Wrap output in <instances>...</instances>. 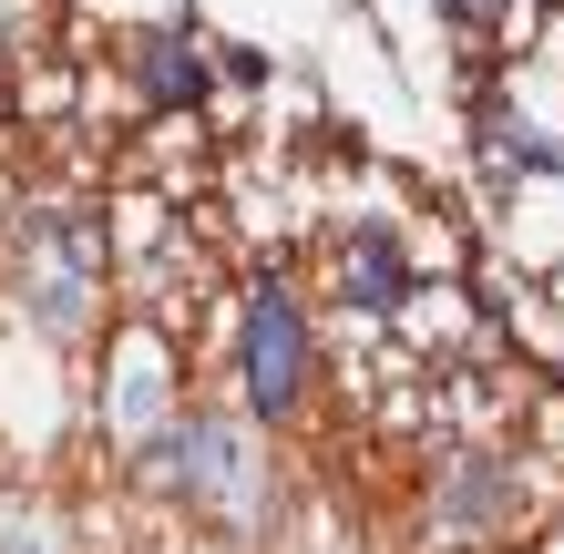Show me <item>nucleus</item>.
Instances as JSON below:
<instances>
[{"label":"nucleus","instance_id":"nucleus-1","mask_svg":"<svg viewBox=\"0 0 564 554\" xmlns=\"http://www.w3.org/2000/svg\"><path fill=\"white\" fill-rule=\"evenodd\" d=\"M297 390H308V318H297V298L278 278H257V298H247V401L288 411Z\"/></svg>","mask_w":564,"mask_h":554},{"label":"nucleus","instance_id":"nucleus-3","mask_svg":"<svg viewBox=\"0 0 564 554\" xmlns=\"http://www.w3.org/2000/svg\"><path fill=\"white\" fill-rule=\"evenodd\" d=\"M349 278H359V308H401V257H390L380 237H359V257H349Z\"/></svg>","mask_w":564,"mask_h":554},{"label":"nucleus","instance_id":"nucleus-2","mask_svg":"<svg viewBox=\"0 0 564 554\" xmlns=\"http://www.w3.org/2000/svg\"><path fill=\"white\" fill-rule=\"evenodd\" d=\"M134 73H144V93H154V104H195V93H206V62H195L175 31H154V42L134 52Z\"/></svg>","mask_w":564,"mask_h":554}]
</instances>
